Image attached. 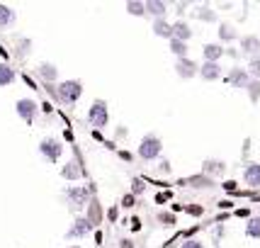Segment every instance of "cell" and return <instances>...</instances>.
Masks as SVG:
<instances>
[{
    "label": "cell",
    "mask_w": 260,
    "mask_h": 248,
    "mask_svg": "<svg viewBox=\"0 0 260 248\" xmlns=\"http://www.w3.org/2000/svg\"><path fill=\"white\" fill-rule=\"evenodd\" d=\"M54 100L58 102V105H66V107H71V105H76V102L83 98V80L78 78H68V80H58L56 85H54Z\"/></svg>",
    "instance_id": "obj_1"
},
{
    "label": "cell",
    "mask_w": 260,
    "mask_h": 248,
    "mask_svg": "<svg viewBox=\"0 0 260 248\" xmlns=\"http://www.w3.org/2000/svg\"><path fill=\"white\" fill-rule=\"evenodd\" d=\"M136 156L141 158V161H146V163L158 161V158L163 156V141H160V136H156L153 132H148V134L141 136V141H139V146H136Z\"/></svg>",
    "instance_id": "obj_2"
},
{
    "label": "cell",
    "mask_w": 260,
    "mask_h": 248,
    "mask_svg": "<svg viewBox=\"0 0 260 248\" xmlns=\"http://www.w3.org/2000/svg\"><path fill=\"white\" fill-rule=\"evenodd\" d=\"M88 124H90L92 129H105L107 124H110V105L105 100H92L90 107H88Z\"/></svg>",
    "instance_id": "obj_3"
},
{
    "label": "cell",
    "mask_w": 260,
    "mask_h": 248,
    "mask_svg": "<svg viewBox=\"0 0 260 248\" xmlns=\"http://www.w3.org/2000/svg\"><path fill=\"white\" fill-rule=\"evenodd\" d=\"M63 197H66V202L71 209H80V207H88L92 197V188H83V185H71L63 190Z\"/></svg>",
    "instance_id": "obj_4"
},
{
    "label": "cell",
    "mask_w": 260,
    "mask_h": 248,
    "mask_svg": "<svg viewBox=\"0 0 260 248\" xmlns=\"http://www.w3.org/2000/svg\"><path fill=\"white\" fill-rule=\"evenodd\" d=\"M37 151H39V156L44 158V161L56 163V161H61V156H63V144L58 141L56 136H44V139L39 141Z\"/></svg>",
    "instance_id": "obj_5"
},
{
    "label": "cell",
    "mask_w": 260,
    "mask_h": 248,
    "mask_svg": "<svg viewBox=\"0 0 260 248\" xmlns=\"http://www.w3.org/2000/svg\"><path fill=\"white\" fill-rule=\"evenodd\" d=\"M92 229L95 226L88 222V216L85 214H76L73 216V222H71V229L66 231V238L68 241H78V238H85L92 234Z\"/></svg>",
    "instance_id": "obj_6"
},
{
    "label": "cell",
    "mask_w": 260,
    "mask_h": 248,
    "mask_svg": "<svg viewBox=\"0 0 260 248\" xmlns=\"http://www.w3.org/2000/svg\"><path fill=\"white\" fill-rule=\"evenodd\" d=\"M15 112H17V117L22 122L32 124L37 119V114H39V102L34 100V98H20V100L15 102Z\"/></svg>",
    "instance_id": "obj_7"
},
{
    "label": "cell",
    "mask_w": 260,
    "mask_h": 248,
    "mask_svg": "<svg viewBox=\"0 0 260 248\" xmlns=\"http://www.w3.org/2000/svg\"><path fill=\"white\" fill-rule=\"evenodd\" d=\"M175 73L182 80H192L194 76H200V64L194 58H175Z\"/></svg>",
    "instance_id": "obj_8"
},
{
    "label": "cell",
    "mask_w": 260,
    "mask_h": 248,
    "mask_svg": "<svg viewBox=\"0 0 260 248\" xmlns=\"http://www.w3.org/2000/svg\"><path fill=\"white\" fill-rule=\"evenodd\" d=\"M34 73H37V78L46 83V85H54L58 80V66L56 64H51V61H42V64H37L34 68Z\"/></svg>",
    "instance_id": "obj_9"
},
{
    "label": "cell",
    "mask_w": 260,
    "mask_h": 248,
    "mask_svg": "<svg viewBox=\"0 0 260 248\" xmlns=\"http://www.w3.org/2000/svg\"><path fill=\"white\" fill-rule=\"evenodd\" d=\"M224 80H226L231 88H248V83L253 78H250L248 68H241V66H234L231 71H229L226 76H224Z\"/></svg>",
    "instance_id": "obj_10"
},
{
    "label": "cell",
    "mask_w": 260,
    "mask_h": 248,
    "mask_svg": "<svg viewBox=\"0 0 260 248\" xmlns=\"http://www.w3.org/2000/svg\"><path fill=\"white\" fill-rule=\"evenodd\" d=\"M58 175H61L63 180H68V182H78V180L85 178V170H83V166H80V161L71 158L68 163H63V168L58 170Z\"/></svg>",
    "instance_id": "obj_11"
},
{
    "label": "cell",
    "mask_w": 260,
    "mask_h": 248,
    "mask_svg": "<svg viewBox=\"0 0 260 248\" xmlns=\"http://www.w3.org/2000/svg\"><path fill=\"white\" fill-rule=\"evenodd\" d=\"M238 51H241V54H246L248 58L260 56V39L255 37V34H246V37H241V39H238Z\"/></svg>",
    "instance_id": "obj_12"
},
{
    "label": "cell",
    "mask_w": 260,
    "mask_h": 248,
    "mask_svg": "<svg viewBox=\"0 0 260 248\" xmlns=\"http://www.w3.org/2000/svg\"><path fill=\"white\" fill-rule=\"evenodd\" d=\"M85 216H88V222H90L95 229L105 222V209H102V204L98 197H92L90 202H88V207H85Z\"/></svg>",
    "instance_id": "obj_13"
},
{
    "label": "cell",
    "mask_w": 260,
    "mask_h": 248,
    "mask_svg": "<svg viewBox=\"0 0 260 248\" xmlns=\"http://www.w3.org/2000/svg\"><path fill=\"white\" fill-rule=\"evenodd\" d=\"M168 3L166 0H146V17H153V20H166L168 15Z\"/></svg>",
    "instance_id": "obj_14"
},
{
    "label": "cell",
    "mask_w": 260,
    "mask_h": 248,
    "mask_svg": "<svg viewBox=\"0 0 260 248\" xmlns=\"http://www.w3.org/2000/svg\"><path fill=\"white\" fill-rule=\"evenodd\" d=\"M192 37H194L192 24L187 22V20H175V22H173V39H180V42H187V44H190Z\"/></svg>",
    "instance_id": "obj_15"
},
{
    "label": "cell",
    "mask_w": 260,
    "mask_h": 248,
    "mask_svg": "<svg viewBox=\"0 0 260 248\" xmlns=\"http://www.w3.org/2000/svg\"><path fill=\"white\" fill-rule=\"evenodd\" d=\"M226 54V49L219 44V42H209V44L202 46V58L204 61H212V64H219V58Z\"/></svg>",
    "instance_id": "obj_16"
},
{
    "label": "cell",
    "mask_w": 260,
    "mask_h": 248,
    "mask_svg": "<svg viewBox=\"0 0 260 248\" xmlns=\"http://www.w3.org/2000/svg\"><path fill=\"white\" fill-rule=\"evenodd\" d=\"M221 66L219 64H212V61H202L200 64V78L202 80H219L221 78Z\"/></svg>",
    "instance_id": "obj_17"
},
{
    "label": "cell",
    "mask_w": 260,
    "mask_h": 248,
    "mask_svg": "<svg viewBox=\"0 0 260 248\" xmlns=\"http://www.w3.org/2000/svg\"><path fill=\"white\" fill-rule=\"evenodd\" d=\"M243 182L248 188H255L260 190V163H248L246 170H243Z\"/></svg>",
    "instance_id": "obj_18"
},
{
    "label": "cell",
    "mask_w": 260,
    "mask_h": 248,
    "mask_svg": "<svg viewBox=\"0 0 260 248\" xmlns=\"http://www.w3.org/2000/svg\"><path fill=\"white\" fill-rule=\"evenodd\" d=\"M216 34H219V42H224V44H234L238 39V29L231 22H219Z\"/></svg>",
    "instance_id": "obj_19"
},
{
    "label": "cell",
    "mask_w": 260,
    "mask_h": 248,
    "mask_svg": "<svg viewBox=\"0 0 260 248\" xmlns=\"http://www.w3.org/2000/svg\"><path fill=\"white\" fill-rule=\"evenodd\" d=\"M151 32L156 34V37H160V39H173V22H168V20H153V24H151Z\"/></svg>",
    "instance_id": "obj_20"
},
{
    "label": "cell",
    "mask_w": 260,
    "mask_h": 248,
    "mask_svg": "<svg viewBox=\"0 0 260 248\" xmlns=\"http://www.w3.org/2000/svg\"><path fill=\"white\" fill-rule=\"evenodd\" d=\"M15 22H17V12L12 10L10 5L0 3V29H8V27H12Z\"/></svg>",
    "instance_id": "obj_21"
},
{
    "label": "cell",
    "mask_w": 260,
    "mask_h": 248,
    "mask_svg": "<svg viewBox=\"0 0 260 248\" xmlns=\"http://www.w3.org/2000/svg\"><path fill=\"white\" fill-rule=\"evenodd\" d=\"M17 80V71L10 64H0V88H8Z\"/></svg>",
    "instance_id": "obj_22"
},
{
    "label": "cell",
    "mask_w": 260,
    "mask_h": 248,
    "mask_svg": "<svg viewBox=\"0 0 260 248\" xmlns=\"http://www.w3.org/2000/svg\"><path fill=\"white\" fill-rule=\"evenodd\" d=\"M224 170H226V163H224V161H216V158L214 161H212V158H207V161L202 163L204 175H221Z\"/></svg>",
    "instance_id": "obj_23"
},
{
    "label": "cell",
    "mask_w": 260,
    "mask_h": 248,
    "mask_svg": "<svg viewBox=\"0 0 260 248\" xmlns=\"http://www.w3.org/2000/svg\"><path fill=\"white\" fill-rule=\"evenodd\" d=\"M168 46H170V54L175 58H187V54H190V44L180 42V39H170Z\"/></svg>",
    "instance_id": "obj_24"
},
{
    "label": "cell",
    "mask_w": 260,
    "mask_h": 248,
    "mask_svg": "<svg viewBox=\"0 0 260 248\" xmlns=\"http://www.w3.org/2000/svg\"><path fill=\"white\" fill-rule=\"evenodd\" d=\"M124 8L132 17H146V3H141V0H129Z\"/></svg>",
    "instance_id": "obj_25"
},
{
    "label": "cell",
    "mask_w": 260,
    "mask_h": 248,
    "mask_svg": "<svg viewBox=\"0 0 260 248\" xmlns=\"http://www.w3.org/2000/svg\"><path fill=\"white\" fill-rule=\"evenodd\" d=\"M246 236L260 238V214H253L248 222H246Z\"/></svg>",
    "instance_id": "obj_26"
},
{
    "label": "cell",
    "mask_w": 260,
    "mask_h": 248,
    "mask_svg": "<svg viewBox=\"0 0 260 248\" xmlns=\"http://www.w3.org/2000/svg\"><path fill=\"white\" fill-rule=\"evenodd\" d=\"M197 20H202V22H216L219 17H216L214 8H209V5H200V8H197Z\"/></svg>",
    "instance_id": "obj_27"
},
{
    "label": "cell",
    "mask_w": 260,
    "mask_h": 248,
    "mask_svg": "<svg viewBox=\"0 0 260 248\" xmlns=\"http://www.w3.org/2000/svg\"><path fill=\"white\" fill-rule=\"evenodd\" d=\"M246 92H248V100L255 105V102L260 100V80H250L248 88H246Z\"/></svg>",
    "instance_id": "obj_28"
},
{
    "label": "cell",
    "mask_w": 260,
    "mask_h": 248,
    "mask_svg": "<svg viewBox=\"0 0 260 248\" xmlns=\"http://www.w3.org/2000/svg\"><path fill=\"white\" fill-rule=\"evenodd\" d=\"M248 73L253 80H260V56L248 58Z\"/></svg>",
    "instance_id": "obj_29"
},
{
    "label": "cell",
    "mask_w": 260,
    "mask_h": 248,
    "mask_svg": "<svg viewBox=\"0 0 260 248\" xmlns=\"http://www.w3.org/2000/svg\"><path fill=\"white\" fill-rule=\"evenodd\" d=\"M158 224H163V226H175V214L173 212H158Z\"/></svg>",
    "instance_id": "obj_30"
},
{
    "label": "cell",
    "mask_w": 260,
    "mask_h": 248,
    "mask_svg": "<svg viewBox=\"0 0 260 248\" xmlns=\"http://www.w3.org/2000/svg\"><path fill=\"white\" fill-rule=\"evenodd\" d=\"M144 192H146V182L141 180V178H134V180H132V195L139 197V195H144Z\"/></svg>",
    "instance_id": "obj_31"
},
{
    "label": "cell",
    "mask_w": 260,
    "mask_h": 248,
    "mask_svg": "<svg viewBox=\"0 0 260 248\" xmlns=\"http://www.w3.org/2000/svg\"><path fill=\"white\" fill-rule=\"evenodd\" d=\"M185 212H187L190 216H204V207L202 204H187Z\"/></svg>",
    "instance_id": "obj_32"
},
{
    "label": "cell",
    "mask_w": 260,
    "mask_h": 248,
    "mask_svg": "<svg viewBox=\"0 0 260 248\" xmlns=\"http://www.w3.org/2000/svg\"><path fill=\"white\" fill-rule=\"evenodd\" d=\"M180 248H207V246H204L200 238H185L180 243Z\"/></svg>",
    "instance_id": "obj_33"
},
{
    "label": "cell",
    "mask_w": 260,
    "mask_h": 248,
    "mask_svg": "<svg viewBox=\"0 0 260 248\" xmlns=\"http://www.w3.org/2000/svg\"><path fill=\"white\" fill-rule=\"evenodd\" d=\"M134 204H136V195H132V192H126L124 197H122V207H124V209H132Z\"/></svg>",
    "instance_id": "obj_34"
},
{
    "label": "cell",
    "mask_w": 260,
    "mask_h": 248,
    "mask_svg": "<svg viewBox=\"0 0 260 248\" xmlns=\"http://www.w3.org/2000/svg\"><path fill=\"white\" fill-rule=\"evenodd\" d=\"M105 219H110V222H117V219H119V207H110V209H107V212H105Z\"/></svg>",
    "instance_id": "obj_35"
},
{
    "label": "cell",
    "mask_w": 260,
    "mask_h": 248,
    "mask_svg": "<svg viewBox=\"0 0 260 248\" xmlns=\"http://www.w3.org/2000/svg\"><path fill=\"white\" fill-rule=\"evenodd\" d=\"M117 156L122 158L124 163H132V161H134V153H132V151H124V148H119V151H117Z\"/></svg>",
    "instance_id": "obj_36"
},
{
    "label": "cell",
    "mask_w": 260,
    "mask_h": 248,
    "mask_svg": "<svg viewBox=\"0 0 260 248\" xmlns=\"http://www.w3.org/2000/svg\"><path fill=\"white\" fill-rule=\"evenodd\" d=\"M234 214L241 216V219H250V216H253V214H250V209H248V207H238V209L234 212Z\"/></svg>",
    "instance_id": "obj_37"
},
{
    "label": "cell",
    "mask_w": 260,
    "mask_h": 248,
    "mask_svg": "<svg viewBox=\"0 0 260 248\" xmlns=\"http://www.w3.org/2000/svg\"><path fill=\"white\" fill-rule=\"evenodd\" d=\"M170 197H173V192H158V195H156V202L163 204V202H168Z\"/></svg>",
    "instance_id": "obj_38"
},
{
    "label": "cell",
    "mask_w": 260,
    "mask_h": 248,
    "mask_svg": "<svg viewBox=\"0 0 260 248\" xmlns=\"http://www.w3.org/2000/svg\"><path fill=\"white\" fill-rule=\"evenodd\" d=\"M192 185H212V180H209V178H204V175H200V178H192Z\"/></svg>",
    "instance_id": "obj_39"
},
{
    "label": "cell",
    "mask_w": 260,
    "mask_h": 248,
    "mask_svg": "<svg viewBox=\"0 0 260 248\" xmlns=\"http://www.w3.org/2000/svg\"><path fill=\"white\" fill-rule=\"evenodd\" d=\"M224 190H226L229 195H236V182H234V180H226V182H224Z\"/></svg>",
    "instance_id": "obj_40"
},
{
    "label": "cell",
    "mask_w": 260,
    "mask_h": 248,
    "mask_svg": "<svg viewBox=\"0 0 260 248\" xmlns=\"http://www.w3.org/2000/svg\"><path fill=\"white\" fill-rule=\"evenodd\" d=\"M119 248H134V241L132 238H119Z\"/></svg>",
    "instance_id": "obj_41"
},
{
    "label": "cell",
    "mask_w": 260,
    "mask_h": 248,
    "mask_svg": "<svg viewBox=\"0 0 260 248\" xmlns=\"http://www.w3.org/2000/svg\"><path fill=\"white\" fill-rule=\"evenodd\" d=\"M226 56H234V58H238V56H241V51H238L236 46H229V49H226Z\"/></svg>",
    "instance_id": "obj_42"
},
{
    "label": "cell",
    "mask_w": 260,
    "mask_h": 248,
    "mask_svg": "<svg viewBox=\"0 0 260 248\" xmlns=\"http://www.w3.org/2000/svg\"><path fill=\"white\" fill-rule=\"evenodd\" d=\"M132 229H134V231L141 229V219H139V216H132Z\"/></svg>",
    "instance_id": "obj_43"
},
{
    "label": "cell",
    "mask_w": 260,
    "mask_h": 248,
    "mask_svg": "<svg viewBox=\"0 0 260 248\" xmlns=\"http://www.w3.org/2000/svg\"><path fill=\"white\" fill-rule=\"evenodd\" d=\"M92 139H95V141H105V136H102V132H98V129H92Z\"/></svg>",
    "instance_id": "obj_44"
},
{
    "label": "cell",
    "mask_w": 260,
    "mask_h": 248,
    "mask_svg": "<svg viewBox=\"0 0 260 248\" xmlns=\"http://www.w3.org/2000/svg\"><path fill=\"white\" fill-rule=\"evenodd\" d=\"M160 170H163V173H168V170H170V163H168V161H160Z\"/></svg>",
    "instance_id": "obj_45"
},
{
    "label": "cell",
    "mask_w": 260,
    "mask_h": 248,
    "mask_svg": "<svg viewBox=\"0 0 260 248\" xmlns=\"http://www.w3.org/2000/svg\"><path fill=\"white\" fill-rule=\"evenodd\" d=\"M185 10H187V3H178V12H180V15H182V12H185Z\"/></svg>",
    "instance_id": "obj_46"
},
{
    "label": "cell",
    "mask_w": 260,
    "mask_h": 248,
    "mask_svg": "<svg viewBox=\"0 0 260 248\" xmlns=\"http://www.w3.org/2000/svg\"><path fill=\"white\" fill-rule=\"evenodd\" d=\"M66 248H83V246H78V243H71V246H66Z\"/></svg>",
    "instance_id": "obj_47"
}]
</instances>
